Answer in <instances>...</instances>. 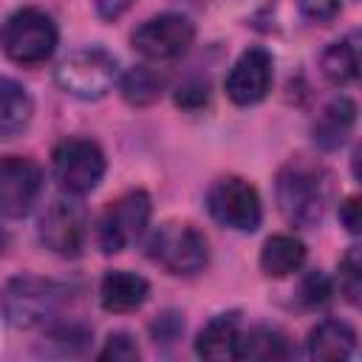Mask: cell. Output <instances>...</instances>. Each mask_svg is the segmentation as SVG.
I'll return each instance as SVG.
<instances>
[{
    "label": "cell",
    "instance_id": "6da1fadb",
    "mask_svg": "<svg viewBox=\"0 0 362 362\" xmlns=\"http://www.w3.org/2000/svg\"><path fill=\"white\" fill-rule=\"evenodd\" d=\"M277 206L294 226H317L331 198V178L320 164L291 158L277 173Z\"/></svg>",
    "mask_w": 362,
    "mask_h": 362
},
{
    "label": "cell",
    "instance_id": "7a4b0ae2",
    "mask_svg": "<svg viewBox=\"0 0 362 362\" xmlns=\"http://www.w3.org/2000/svg\"><path fill=\"white\" fill-rule=\"evenodd\" d=\"M65 300H68L65 286H59L54 280H45V277L23 274V277H14V280H8L3 286V291H0V314L14 328L54 325V320L59 317Z\"/></svg>",
    "mask_w": 362,
    "mask_h": 362
},
{
    "label": "cell",
    "instance_id": "3957f363",
    "mask_svg": "<svg viewBox=\"0 0 362 362\" xmlns=\"http://www.w3.org/2000/svg\"><path fill=\"white\" fill-rule=\"evenodd\" d=\"M119 62L105 48L74 51L54 68V82L59 85V90L85 102L107 96L119 85Z\"/></svg>",
    "mask_w": 362,
    "mask_h": 362
},
{
    "label": "cell",
    "instance_id": "277c9868",
    "mask_svg": "<svg viewBox=\"0 0 362 362\" xmlns=\"http://www.w3.org/2000/svg\"><path fill=\"white\" fill-rule=\"evenodd\" d=\"M57 25L51 14L40 8L14 11L0 28V45L6 57L17 65H40L57 48Z\"/></svg>",
    "mask_w": 362,
    "mask_h": 362
},
{
    "label": "cell",
    "instance_id": "5b68a950",
    "mask_svg": "<svg viewBox=\"0 0 362 362\" xmlns=\"http://www.w3.org/2000/svg\"><path fill=\"white\" fill-rule=\"evenodd\" d=\"M147 257L170 274H195L209 260L206 238L189 223H161L147 238Z\"/></svg>",
    "mask_w": 362,
    "mask_h": 362
},
{
    "label": "cell",
    "instance_id": "8992f818",
    "mask_svg": "<svg viewBox=\"0 0 362 362\" xmlns=\"http://www.w3.org/2000/svg\"><path fill=\"white\" fill-rule=\"evenodd\" d=\"M150 212H153V204L144 189H130L122 198H116L99 218V226H96L99 249L105 255H113L136 243L147 232Z\"/></svg>",
    "mask_w": 362,
    "mask_h": 362
},
{
    "label": "cell",
    "instance_id": "52a82bcc",
    "mask_svg": "<svg viewBox=\"0 0 362 362\" xmlns=\"http://www.w3.org/2000/svg\"><path fill=\"white\" fill-rule=\"evenodd\" d=\"M54 178L68 195H88L105 175V153L90 139H62L51 153Z\"/></svg>",
    "mask_w": 362,
    "mask_h": 362
},
{
    "label": "cell",
    "instance_id": "ba28073f",
    "mask_svg": "<svg viewBox=\"0 0 362 362\" xmlns=\"http://www.w3.org/2000/svg\"><path fill=\"white\" fill-rule=\"evenodd\" d=\"M206 206L221 226H229L235 232H255L263 218V204L257 189L238 175L218 178L206 192Z\"/></svg>",
    "mask_w": 362,
    "mask_h": 362
},
{
    "label": "cell",
    "instance_id": "9c48e42d",
    "mask_svg": "<svg viewBox=\"0 0 362 362\" xmlns=\"http://www.w3.org/2000/svg\"><path fill=\"white\" fill-rule=\"evenodd\" d=\"M192 40H195L192 20L184 14L167 11V14L144 20L133 31L130 45L147 59H175L192 45Z\"/></svg>",
    "mask_w": 362,
    "mask_h": 362
},
{
    "label": "cell",
    "instance_id": "30bf717a",
    "mask_svg": "<svg viewBox=\"0 0 362 362\" xmlns=\"http://www.w3.org/2000/svg\"><path fill=\"white\" fill-rule=\"evenodd\" d=\"M42 189L40 167L25 156H0V215L25 218Z\"/></svg>",
    "mask_w": 362,
    "mask_h": 362
},
{
    "label": "cell",
    "instance_id": "8fae6325",
    "mask_svg": "<svg viewBox=\"0 0 362 362\" xmlns=\"http://www.w3.org/2000/svg\"><path fill=\"white\" fill-rule=\"evenodd\" d=\"M40 240L59 257H76L88 240V218L74 201H54L40 221Z\"/></svg>",
    "mask_w": 362,
    "mask_h": 362
},
{
    "label": "cell",
    "instance_id": "7c38bea8",
    "mask_svg": "<svg viewBox=\"0 0 362 362\" xmlns=\"http://www.w3.org/2000/svg\"><path fill=\"white\" fill-rule=\"evenodd\" d=\"M272 79H274L272 54L263 48H249L229 68L223 79V90L235 105L246 107V105H257L260 99H266V93L272 90Z\"/></svg>",
    "mask_w": 362,
    "mask_h": 362
},
{
    "label": "cell",
    "instance_id": "4fadbf2b",
    "mask_svg": "<svg viewBox=\"0 0 362 362\" xmlns=\"http://www.w3.org/2000/svg\"><path fill=\"white\" fill-rule=\"evenodd\" d=\"M147 291L150 286L141 274L127 272V269H113L99 283V303L105 311L127 314V311L141 308V303L147 300Z\"/></svg>",
    "mask_w": 362,
    "mask_h": 362
},
{
    "label": "cell",
    "instance_id": "5bb4252c",
    "mask_svg": "<svg viewBox=\"0 0 362 362\" xmlns=\"http://www.w3.org/2000/svg\"><path fill=\"white\" fill-rule=\"evenodd\" d=\"M354 122H356V105H354L348 96L331 99V102L322 107V113L317 116L314 127H311L317 147H322V150H337L339 144H345V139H348L351 130H354Z\"/></svg>",
    "mask_w": 362,
    "mask_h": 362
},
{
    "label": "cell",
    "instance_id": "9a60e30c",
    "mask_svg": "<svg viewBox=\"0 0 362 362\" xmlns=\"http://www.w3.org/2000/svg\"><path fill=\"white\" fill-rule=\"evenodd\" d=\"M354 348H356V334L342 320H322L308 334V356L311 359L342 362L354 354Z\"/></svg>",
    "mask_w": 362,
    "mask_h": 362
},
{
    "label": "cell",
    "instance_id": "2e32d148",
    "mask_svg": "<svg viewBox=\"0 0 362 362\" xmlns=\"http://www.w3.org/2000/svg\"><path fill=\"white\" fill-rule=\"evenodd\" d=\"M240 334V320L235 311L212 317L195 339V354L204 359H235V342Z\"/></svg>",
    "mask_w": 362,
    "mask_h": 362
},
{
    "label": "cell",
    "instance_id": "e0dca14e",
    "mask_svg": "<svg viewBox=\"0 0 362 362\" xmlns=\"http://www.w3.org/2000/svg\"><path fill=\"white\" fill-rule=\"evenodd\" d=\"M305 263V243L294 235H272L260 249V269L266 277H288Z\"/></svg>",
    "mask_w": 362,
    "mask_h": 362
},
{
    "label": "cell",
    "instance_id": "ac0fdd59",
    "mask_svg": "<svg viewBox=\"0 0 362 362\" xmlns=\"http://www.w3.org/2000/svg\"><path fill=\"white\" fill-rule=\"evenodd\" d=\"M291 354L288 339L269 325H257L249 331L238 334L235 342V359H257V362H274V359H286Z\"/></svg>",
    "mask_w": 362,
    "mask_h": 362
},
{
    "label": "cell",
    "instance_id": "d6986e66",
    "mask_svg": "<svg viewBox=\"0 0 362 362\" xmlns=\"http://www.w3.org/2000/svg\"><path fill=\"white\" fill-rule=\"evenodd\" d=\"M31 113H34V102L28 90L14 79L0 76V136L20 133L31 122Z\"/></svg>",
    "mask_w": 362,
    "mask_h": 362
},
{
    "label": "cell",
    "instance_id": "ffe728a7",
    "mask_svg": "<svg viewBox=\"0 0 362 362\" xmlns=\"http://www.w3.org/2000/svg\"><path fill=\"white\" fill-rule=\"evenodd\" d=\"M320 68L322 76L334 85H348L356 79L359 74V48H356V37H345L339 42H331L322 57H320Z\"/></svg>",
    "mask_w": 362,
    "mask_h": 362
},
{
    "label": "cell",
    "instance_id": "44dd1931",
    "mask_svg": "<svg viewBox=\"0 0 362 362\" xmlns=\"http://www.w3.org/2000/svg\"><path fill=\"white\" fill-rule=\"evenodd\" d=\"M161 88H164V79L147 65H136L124 76H119V90H122L124 102H130L136 107L153 105L161 96Z\"/></svg>",
    "mask_w": 362,
    "mask_h": 362
},
{
    "label": "cell",
    "instance_id": "7402d4cb",
    "mask_svg": "<svg viewBox=\"0 0 362 362\" xmlns=\"http://www.w3.org/2000/svg\"><path fill=\"white\" fill-rule=\"evenodd\" d=\"M339 288L348 303H359L362 294V249L351 246L339 260Z\"/></svg>",
    "mask_w": 362,
    "mask_h": 362
},
{
    "label": "cell",
    "instance_id": "603a6c76",
    "mask_svg": "<svg viewBox=\"0 0 362 362\" xmlns=\"http://www.w3.org/2000/svg\"><path fill=\"white\" fill-rule=\"evenodd\" d=\"M300 303L308 305V308H317V305H325L331 300V280L325 272L320 269H311L305 272V277L300 280Z\"/></svg>",
    "mask_w": 362,
    "mask_h": 362
},
{
    "label": "cell",
    "instance_id": "cb8c5ba5",
    "mask_svg": "<svg viewBox=\"0 0 362 362\" xmlns=\"http://www.w3.org/2000/svg\"><path fill=\"white\" fill-rule=\"evenodd\" d=\"M96 356L99 359H113V362H133V359H139V345H136V339L130 334L116 331V334H110L105 339V348Z\"/></svg>",
    "mask_w": 362,
    "mask_h": 362
},
{
    "label": "cell",
    "instance_id": "d4e9b609",
    "mask_svg": "<svg viewBox=\"0 0 362 362\" xmlns=\"http://www.w3.org/2000/svg\"><path fill=\"white\" fill-rule=\"evenodd\" d=\"M206 102H209V88H206V82L189 79V82H184V85L175 90V105L184 107V110H201Z\"/></svg>",
    "mask_w": 362,
    "mask_h": 362
},
{
    "label": "cell",
    "instance_id": "484cf974",
    "mask_svg": "<svg viewBox=\"0 0 362 362\" xmlns=\"http://www.w3.org/2000/svg\"><path fill=\"white\" fill-rule=\"evenodd\" d=\"M300 11L305 20L317 25H328L339 14V0H300Z\"/></svg>",
    "mask_w": 362,
    "mask_h": 362
},
{
    "label": "cell",
    "instance_id": "4316f807",
    "mask_svg": "<svg viewBox=\"0 0 362 362\" xmlns=\"http://www.w3.org/2000/svg\"><path fill=\"white\" fill-rule=\"evenodd\" d=\"M339 221H342V226L351 235H359L362 232V212H359V198L356 195H348L339 204Z\"/></svg>",
    "mask_w": 362,
    "mask_h": 362
},
{
    "label": "cell",
    "instance_id": "83f0119b",
    "mask_svg": "<svg viewBox=\"0 0 362 362\" xmlns=\"http://www.w3.org/2000/svg\"><path fill=\"white\" fill-rule=\"evenodd\" d=\"M133 6V0H93V8H96V14L102 17V20H107V23H113V20H119L127 8Z\"/></svg>",
    "mask_w": 362,
    "mask_h": 362
},
{
    "label": "cell",
    "instance_id": "f1b7e54d",
    "mask_svg": "<svg viewBox=\"0 0 362 362\" xmlns=\"http://www.w3.org/2000/svg\"><path fill=\"white\" fill-rule=\"evenodd\" d=\"M3 249H6V235H3V229H0V255H3Z\"/></svg>",
    "mask_w": 362,
    "mask_h": 362
}]
</instances>
